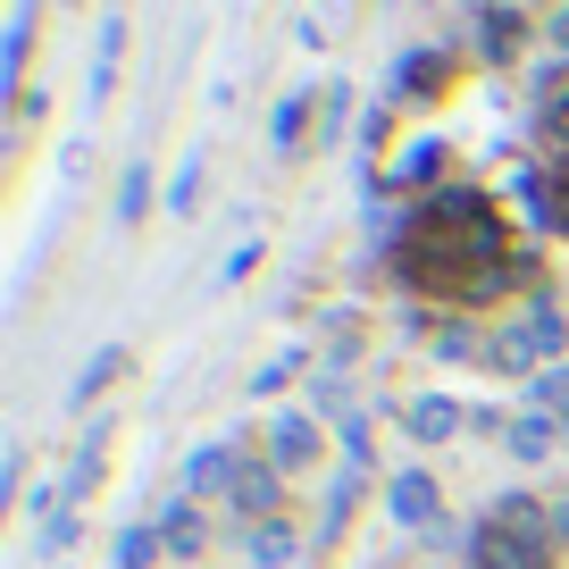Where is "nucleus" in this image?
Segmentation results:
<instances>
[{
  "instance_id": "obj_20",
  "label": "nucleus",
  "mask_w": 569,
  "mask_h": 569,
  "mask_svg": "<svg viewBox=\"0 0 569 569\" xmlns=\"http://www.w3.org/2000/svg\"><path fill=\"white\" fill-rule=\"evenodd\" d=\"M502 445H511L519 461H545V452H552V419H545V410H528V419H511V436H502Z\"/></svg>"
},
{
  "instance_id": "obj_3",
  "label": "nucleus",
  "mask_w": 569,
  "mask_h": 569,
  "mask_svg": "<svg viewBox=\"0 0 569 569\" xmlns=\"http://www.w3.org/2000/svg\"><path fill=\"white\" fill-rule=\"evenodd\" d=\"M561 352H569V319H561L552 293H536V302L486 343V360H495L502 377H545V369H561Z\"/></svg>"
},
{
  "instance_id": "obj_24",
  "label": "nucleus",
  "mask_w": 569,
  "mask_h": 569,
  "mask_svg": "<svg viewBox=\"0 0 569 569\" xmlns=\"http://www.w3.org/2000/svg\"><path fill=\"white\" fill-rule=\"evenodd\" d=\"M436 352H445V360H469V352H486V343H478V327L445 319V327H436Z\"/></svg>"
},
{
  "instance_id": "obj_5",
  "label": "nucleus",
  "mask_w": 569,
  "mask_h": 569,
  "mask_svg": "<svg viewBox=\"0 0 569 569\" xmlns=\"http://www.w3.org/2000/svg\"><path fill=\"white\" fill-rule=\"evenodd\" d=\"M386 511H393L402 536H445V495H436L427 469H402V478L386 486Z\"/></svg>"
},
{
  "instance_id": "obj_19",
  "label": "nucleus",
  "mask_w": 569,
  "mask_h": 569,
  "mask_svg": "<svg viewBox=\"0 0 569 569\" xmlns=\"http://www.w3.org/2000/svg\"><path fill=\"white\" fill-rule=\"evenodd\" d=\"M201 177H210V168H201V151L193 160L177 168V177H168V193H160V210H177V218H193L201 210Z\"/></svg>"
},
{
  "instance_id": "obj_8",
  "label": "nucleus",
  "mask_w": 569,
  "mask_h": 569,
  "mask_svg": "<svg viewBox=\"0 0 569 569\" xmlns=\"http://www.w3.org/2000/svg\"><path fill=\"white\" fill-rule=\"evenodd\" d=\"M268 461L293 478V469H310L319 461V427L302 419V410H268Z\"/></svg>"
},
{
  "instance_id": "obj_11",
  "label": "nucleus",
  "mask_w": 569,
  "mask_h": 569,
  "mask_svg": "<svg viewBox=\"0 0 569 569\" xmlns=\"http://www.w3.org/2000/svg\"><path fill=\"white\" fill-rule=\"evenodd\" d=\"M151 528L168 536V552H177V561H201V552H210V519H201L193 502H168V511L151 519Z\"/></svg>"
},
{
  "instance_id": "obj_6",
  "label": "nucleus",
  "mask_w": 569,
  "mask_h": 569,
  "mask_svg": "<svg viewBox=\"0 0 569 569\" xmlns=\"http://www.w3.org/2000/svg\"><path fill=\"white\" fill-rule=\"evenodd\" d=\"M277 502H284V469H277V461H243V469H234V486H227V511L243 519V528L277 519Z\"/></svg>"
},
{
  "instance_id": "obj_10",
  "label": "nucleus",
  "mask_w": 569,
  "mask_h": 569,
  "mask_svg": "<svg viewBox=\"0 0 569 569\" xmlns=\"http://www.w3.org/2000/svg\"><path fill=\"white\" fill-rule=\"evenodd\" d=\"M402 427H410V445H452L461 436V402L452 393H419V402H402Z\"/></svg>"
},
{
  "instance_id": "obj_32",
  "label": "nucleus",
  "mask_w": 569,
  "mask_h": 569,
  "mask_svg": "<svg viewBox=\"0 0 569 569\" xmlns=\"http://www.w3.org/2000/svg\"><path fill=\"white\" fill-rule=\"evenodd\" d=\"M561 234H569V160H561Z\"/></svg>"
},
{
  "instance_id": "obj_26",
  "label": "nucleus",
  "mask_w": 569,
  "mask_h": 569,
  "mask_svg": "<svg viewBox=\"0 0 569 569\" xmlns=\"http://www.w3.org/2000/svg\"><path fill=\"white\" fill-rule=\"evenodd\" d=\"M343 118H352V84L336 76V84H327V109H319V134L336 142V134H343Z\"/></svg>"
},
{
  "instance_id": "obj_16",
  "label": "nucleus",
  "mask_w": 569,
  "mask_h": 569,
  "mask_svg": "<svg viewBox=\"0 0 569 569\" xmlns=\"http://www.w3.org/2000/svg\"><path fill=\"white\" fill-rule=\"evenodd\" d=\"M160 193H168V184H151V168H126V177H118V227H134V218H151V210H160Z\"/></svg>"
},
{
  "instance_id": "obj_12",
  "label": "nucleus",
  "mask_w": 569,
  "mask_h": 569,
  "mask_svg": "<svg viewBox=\"0 0 569 569\" xmlns=\"http://www.w3.org/2000/svg\"><path fill=\"white\" fill-rule=\"evenodd\" d=\"M34 18H42V0H18V9H9V42H0V84H26V59H34Z\"/></svg>"
},
{
  "instance_id": "obj_18",
  "label": "nucleus",
  "mask_w": 569,
  "mask_h": 569,
  "mask_svg": "<svg viewBox=\"0 0 569 569\" xmlns=\"http://www.w3.org/2000/svg\"><path fill=\"white\" fill-rule=\"evenodd\" d=\"M168 552V536L160 528H142V519H126V536H118V569H151Z\"/></svg>"
},
{
  "instance_id": "obj_31",
  "label": "nucleus",
  "mask_w": 569,
  "mask_h": 569,
  "mask_svg": "<svg viewBox=\"0 0 569 569\" xmlns=\"http://www.w3.org/2000/svg\"><path fill=\"white\" fill-rule=\"evenodd\" d=\"M552 42H561V59H569V9H552Z\"/></svg>"
},
{
  "instance_id": "obj_27",
  "label": "nucleus",
  "mask_w": 569,
  "mask_h": 569,
  "mask_svg": "<svg viewBox=\"0 0 569 569\" xmlns=\"http://www.w3.org/2000/svg\"><path fill=\"white\" fill-rule=\"evenodd\" d=\"M343 452H352V469H369V419H360V410H343Z\"/></svg>"
},
{
  "instance_id": "obj_33",
  "label": "nucleus",
  "mask_w": 569,
  "mask_h": 569,
  "mask_svg": "<svg viewBox=\"0 0 569 569\" xmlns=\"http://www.w3.org/2000/svg\"><path fill=\"white\" fill-rule=\"evenodd\" d=\"M552 536H561V545H569V511H561V519H552Z\"/></svg>"
},
{
  "instance_id": "obj_30",
  "label": "nucleus",
  "mask_w": 569,
  "mask_h": 569,
  "mask_svg": "<svg viewBox=\"0 0 569 569\" xmlns=\"http://www.w3.org/2000/svg\"><path fill=\"white\" fill-rule=\"evenodd\" d=\"M536 126H545L552 142H569V101H561V109H545V118H536Z\"/></svg>"
},
{
  "instance_id": "obj_2",
  "label": "nucleus",
  "mask_w": 569,
  "mask_h": 569,
  "mask_svg": "<svg viewBox=\"0 0 569 569\" xmlns=\"http://www.w3.org/2000/svg\"><path fill=\"white\" fill-rule=\"evenodd\" d=\"M545 536H552V519L536 511L528 495H511V502H495V519H478V528L461 536V561L469 569H552Z\"/></svg>"
},
{
  "instance_id": "obj_14",
  "label": "nucleus",
  "mask_w": 569,
  "mask_h": 569,
  "mask_svg": "<svg viewBox=\"0 0 569 569\" xmlns=\"http://www.w3.org/2000/svg\"><path fill=\"white\" fill-rule=\"evenodd\" d=\"M327 109V92H284L277 101V118H268V134H277V151H302V134H310V118Z\"/></svg>"
},
{
  "instance_id": "obj_29",
  "label": "nucleus",
  "mask_w": 569,
  "mask_h": 569,
  "mask_svg": "<svg viewBox=\"0 0 569 569\" xmlns=\"http://www.w3.org/2000/svg\"><path fill=\"white\" fill-rule=\"evenodd\" d=\"M251 268H260V243H234V251H227V268H218V284H243Z\"/></svg>"
},
{
  "instance_id": "obj_15",
  "label": "nucleus",
  "mask_w": 569,
  "mask_h": 569,
  "mask_svg": "<svg viewBox=\"0 0 569 569\" xmlns=\"http://www.w3.org/2000/svg\"><path fill=\"white\" fill-rule=\"evenodd\" d=\"M445 160H452V151H445V134H419V142L402 151V160H393V184H436V177H445Z\"/></svg>"
},
{
  "instance_id": "obj_7",
  "label": "nucleus",
  "mask_w": 569,
  "mask_h": 569,
  "mask_svg": "<svg viewBox=\"0 0 569 569\" xmlns=\"http://www.w3.org/2000/svg\"><path fill=\"white\" fill-rule=\"evenodd\" d=\"M452 68H461L452 51H402V59H393V101H445Z\"/></svg>"
},
{
  "instance_id": "obj_4",
  "label": "nucleus",
  "mask_w": 569,
  "mask_h": 569,
  "mask_svg": "<svg viewBox=\"0 0 569 569\" xmlns=\"http://www.w3.org/2000/svg\"><path fill=\"white\" fill-rule=\"evenodd\" d=\"M528 34H536V9H519V0H478L469 9V42H478L486 68H511L528 51Z\"/></svg>"
},
{
  "instance_id": "obj_28",
  "label": "nucleus",
  "mask_w": 569,
  "mask_h": 569,
  "mask_svg": "<svg viewBox=\"0 0 569 569\" xmlns=\"http://www.w3.org/2000/svg\"><path fill=\"white\" fill-rule=\"evenodd\" d=\"M386 134H393V101H377L369 118H360V151H386Z\"/></svg>"
},
{
  "instance_id": "obj_13",
  "label": "nucleus",
  "mask_w": 569,
  "mask_h": 569,
  "mask_svg": "<svg viewBox=\"0 0 569 569\" xmlns=\"http://www.w3.org/2000/svg\"><path fill=\"white\" fill-rule=\"evenodd\" d=\"M118 377H126V343H101V352L84 360V377L68 386V410H92V402H101L109 386H118Z\"/></svg>"
},
{
  "instance_id": "obj_25",
  "label": "nucleus",
  "mask_w": 569,
  "mask_h": 569,
  "mask_svg": "<svg viewBox=\"0 0 569 569\" xmlns=\"http://www.w3.org/2000/svg\"><path fill=\"white\" fill-rule=\"evenodd\" d=\"M76 545H84V519H76V511L42 519V552H76Z\"/></svg>"
},
{
  "instance_id": "obj_9",
  "label": "nucleus",
  "mask_w": 569,
  "mask_h": 569,
  "mask_svg": "<svg viewBox=\"0 0 569 569\" xmlns=\"http://www.w3.org/2000/svg\"><path fill=\"white\" fill-rule=\"evenodd\" d=\"M118 59H126V18L109 9L101 34H92V76H84V109H101L109 92H118Z\"/></svg>"
},
{
  "instance_id": "obj_22",
  "label": "nucleus",
  "mask_w": 569,
  "mask_h": 569,
  "mask_svg": "<svg viewBox=\"0 0 569 569\" xmlns=\"http://www.w3.org/2000/svg\"><path fill=\"white\" fill-rule=\"evenodd\" d=\"M528 410H569V369H545V377H528Z\"/></svg>"
},
{
  "instance_id": "obj_23",
  "label": "nucleus",
  "mask_w": 569,
  "mask_h": 569,
  "mask_svg": "<svg viewBox=\"0 0 569 569\" xmlns=\"http://www.w3.org/2000/svg\"><path fill=\"white\" fill-rule=\"evenodd\" d=\"M561 101H569V59H552V68H536V118L561 109Z\"/></svg>"
},
{
  "instance_id": "obj_1",
  "label": "nucleus",
  "mask_w": 569,
  "mask_h": 569,
  "mask_svg": "<svg viewBox=\"0 0 569 569\" xmlns=\"http://www.w3.org/2000/svg\"><path fill=\"white\" fill-rule=\"evenodd\" d=\"M393 277L436 302H495L519 284V251L478 184H436L393 234Z\"/></svg>"
},
{
  "instance_id": "obj_21",
  "label": "nucleus",
  "mask_w": 569,
  "mask_h": 569,
  "mask_svg": "<svg viewBox=\"0 0 569 569\" xmlns=\"http://www.w3.org/2000/svg\"><path fill=\"white\" fill-rule=\"evenodd\" d=\"M302 369H310V352H277V360H260V369H251V393L268 402V393H277V386H293Z\"/></svg>"
},
{
  "instance_id": "obj_17",
  "label": "nucleus",
  "mask_w": 569,
  "mask_h": 569,
  "mask_svg": "<svg viewBox=\"0 0 569 569\" xmlns=\"http://www.w3.org/2000/svg\"><path fill=\"white\" fill-rule=\"evenodd\" d=\"M243 552L260 569H293V528H284V519H260V528H243Z\"/></svg>"
}]
</instances>
